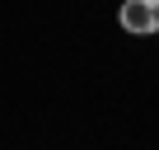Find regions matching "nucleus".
Instances as JSON below:
<instances>
[{
	"label": "nucleus",
	"mask_w": 159,
	"mask_h": 150,
	"mask_svg": "<svg viewBox=\"0 0 159 150\" xmlns=\"http://www.w3.org/2000/svg\"><path fill=\"white\" fill-rule=\"evenodd\" d=\"M117 24H122V33H136V38L159 33V0H122Z\"/></svg>",
	"instance_id": "obj_1"
}]
</instances>
